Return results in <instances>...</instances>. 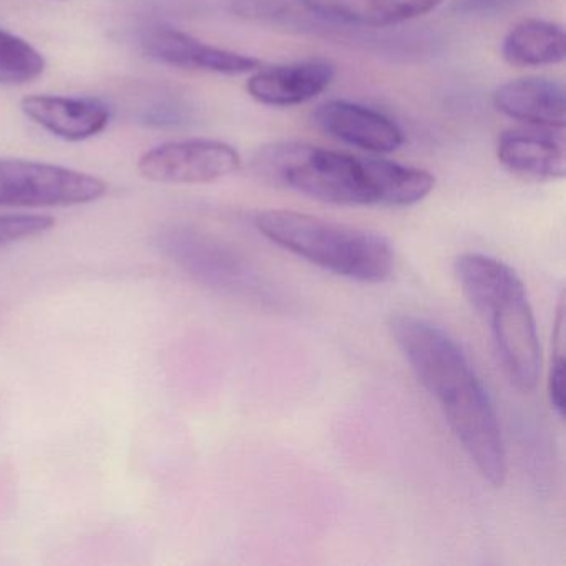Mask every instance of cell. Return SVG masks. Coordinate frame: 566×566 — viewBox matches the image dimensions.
<instances>
[{
    "label": "cell",
    "mask_w": 566,
    "mask_h": 566,
    "mask_svg": "<svg viewBox=\"0 0 566 566\" xmlns=\"http://www.w3.org/2000/svg\"><path fill=\"white\" fill-rule=\"evenodd\" d=\"M158 248L184 273L210 290L247 300H273L270 286L248 261L211 234L171 227L158 234Z\"/></svg>",
    "instance_id": "5"
},
{
    "label": "cell",
    "mask_w": 566,
    "mask_h": 566,
    "mask_svg": "<svg viewBox=\"0 0 566 566\" xmlns=\"http://www.w3.org/2000/svg\"><path fill=\"white\" fill-rule=\"evenodd\" d=\"M390 331L480 475L496 489L503 486L506 450L499 417L465 353L447 331L423 317L399 314Z\"/></svg>",
    "instance_id": "1"
},
{
    "label": "cell",
    "mask_w": 566,
    "mask_h": 566,
    "mask_svg": "<svg viewBox=\"0 0 566 566\" xmlns=\"http://www.w3.org/2000/svg\"><path fill=\"white\" fill-rule=\"evenodd\" d=\"M44 55L25 39L0 29V85H24L45 72Z\"/></svg>",
    "instance_id": "16"
},
{
    "label": "cell",
    "mask_w": 566,
    "mask_h": 566,
    "mask_svg": "<svg viewBox=\"0 0 566 566\" xmlns=\"http://www.w3.org/2000/svg\"><path fill=\"white\" fill-rule=\"evenodd\" d=\"M54 227L51 214H0V248L41 237Z\"/></svg>",
    "instance_id": "18"
},
{
    "label": "cell",
    "mask_w": 566,
    "mask_h": 566,
    "mask_svg": "<svg viewBox=\"0 0 566 566\" xmlns=\"http://www.w3.org/2000/svg\"><path fill=\"white\" fill-rule=\"evenodd\" d=\"M565 319H563V307H559L558 323H556L555 350H553L552 364H549L548 400L552 409L558 417L565 416Z\"/></svg>",
    "instance_id": "19"
},
{
    "label": "cell",
    "mask_w": 566,
    "mask_h": 566,
    "mask_svg": "<svg viewBox=\"0 0 566 566\" xmlns=\"http://www.w3.org/2000/svg\"><path fill=\"white\" fill-rule=\"evenodd\" d=\"M142 49L158 64L228 77L251 74L263 65L260 59L214 48L177 29L161 28L147 32L142 39Z\"/></svg>",
    "instance_id": "9"
},
{
    "label": "cell",
    "mask_w": 566,
    "mask_h": 566,
    "mask_svg": "<svg viewBox=\"0 0 566 566\" xmlns=\"http://www.w3.org/2000/svg\"><path fill=\"white\" fill-rule=\"evenodd\" d=\"M254 161L284 187L336 207H412L436 188V177L423 168L301 142L261 148Z\"/></svg>",
    "instance_id": "2"
},
{
    "label": "cell",
    "mask_w": 566,
    "mask_h": 566,
    "mask_svg": "<svg viewBox=\"0 0 566 566\" xmlns=\"http://www.w3.org/2000/svg\"><path fill=\"white\" fill-rule=\"evenodd\" d=\"M493 107L503 117L525 127L565 130V87L552 78L523 77L506 82L493 94Z\"/></svg>",
    "instance_id": "14"
},
{
    "label": "cell",
    "mask_w": 566,
    "mask_h": 566,
    "mask_svg": "<svg viewBox=\"0 0 566 566\" xmlns=\"http://www.w3.org/2000/svg\"><path fill=\"white\" fill-rule=\"evenodd\" d=\"M21 111L35 125L65 142L97 137L111 124V111L97 98L29 95L22 98Z\"/></svg>",
    "instance_id": "13"
},
{
    "label": "cell",
    "mask_w": 566,
    "mask_h": 566,
    "mask_svg": "<svg viewBox=\"0 0 566 566\" xmlns=\"http://www.w3.org/2000/svg\"><path fill=\"white\" fill-rule=\"evenodd\" d=\"M241 155L224 142H168L145 151L137 164L145 180L160 185H205L237 174Z\"/></svg>",
    "instance_id": "7"
},
{
    "label": "cell",
    "mask_w": 566,
    "mask_h": 566,
    "mask_svg": "<svg viewBox=\"0 0 566 566\" xmlns=\"http://www.w3.org/2000/svg\"><path fill=\"white\" fill-rule=\"evenodd\" d=\"M460 290L489 326L496 356L510 382L532 392L538 384L542 353L535 317L518 274L496 258L463 253L455 260Z\"/></svg>",
    "instance_id": "3"
},
{
    "label": "cell",
    "mask_w": 566,
    "mask_h": 566,
    "mask_svg": "<svg viewBox=\"0 0 566 566\" xmlns=\"http://www.w3.org/2000/svg\"><path fill=\"white\" fill-rule=\"evenodd\" d=\"M313 122L333 140L369 154H394L406 144V134L397 122L356 102H324L314 111Z\"/></svg>",
    "instance_id": "8"
},
{
    "label": "cell",
    "mask_w": 566,
    "mask_h": 566,
    "mask_svg": "<svg viewBox=\"0 0 566 566\" xmlns=\"http://www.w3.org/2000/svg\"><path fill=\"white\" fill-rule=\"evenodd\" d=\"M520 0H459L453 11L462 15H490L506 11Z\"/></svg>",
    "instance_id": "20"
},
{
    "label": "cell",
    "mask_w": 566,
    "mask_h": 566,
    "mask_svg": "<svg viewBox=\"0 0 566 566\" xmlns=\"http://www.w3.org/2000/svg\"><path fill=\"white\" fill-rule=\"evenodd\" d=\"M231 11L244 21L276 28L310 29L324 25L300 4V0H233Z\"/></svg>",
    "instance_id": "17"
},
{
    "label": "cell",
    "mask_w": 566,
    "mask_h": 566,
    "mask_svg": "<svg viewBox=\"0 0 566 566\" xmlns=\"http://www.w3.org/2000/svg\"><path fill=\"white\" fill-rule=\"evenodd\" d=\"M496 160L509 174L530 181L563 180L565 130L526 127L509 130L496 142Z\"/></svg>",
    "instance_id": "11"
},
{
    "label": "cell",
    "mask_w": 566,
    "mask_h": 566,
    "mask_svg": "<svg viewBox=\"0 0 566 566\" xmlns=\"http://www.w3.org/2000/svg\"><path fill=\"white\" fill-rule=\"evenodd\" d=\"M254 227L271 243L336 276L377 284L396 266L392 244L382 234L293 210H264Z\"/></svg>",
    "instance_id": "4"
},
{
    "label": "cell",
    "mask_w": 566,
    "mask_h": 566,
    "mask_svg": "<svg viewBox=\"0 0 566 566\" xmlns=\"http://www.w3.org/2000/svg\"><path fill=\"white\" fill-rule=\"evenodd\" d=\"M108 185L94 175L41 161L0 158V207L59 208L94 203Z\"/></svg>",
    "instance_id": "6"
},
{
    "label": "cell",
    "mask_w": 566,
    "mask_h": 566,
    "mask_svg": "<svg viewBox=\"0 0 566 566\" xmlns=\"http://www.w3.org/2000/svg\"><path fill=\"white\" fill-rule=\"evenodd\" d=\"M565 45L562 25L543 19H525L506 32L502 42V57L512 67H548L565 61Z\"/></svg>",
    "instance_id": "15"
},
{
    "label": "cell",
    "mask_w": 566,
    "mask_h": 566,
    "mask_svg": "<svg viewBox=\"0 0 566 566\" xmlns=\"http://www.w3.org/2000/svg\"><path fill=\"white\" fill-rule=\"evenodd\" d=\"M446 0H300L310 14L329 25L387 29L416 21Z\"/></svg>",
    "instance_id": "12"
},
{
    "label": "cell",
    "mask_w": 566,
    "mask_h": 566,
    "mask_svg": "<svg viewBox=\"0 0 566 566\" xmlns=\"http://www.w3.org/2000/svg\"><path fill=\"white\" fill-rule=\"evenodd\" d=\"M336 65L329 59L314 57L290 64L261 65L251 72L247 92L268 107H297L319 97L333 85Z\"/></svg>",
    "instance_id": "10"
}]
</instances>
